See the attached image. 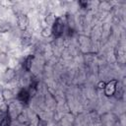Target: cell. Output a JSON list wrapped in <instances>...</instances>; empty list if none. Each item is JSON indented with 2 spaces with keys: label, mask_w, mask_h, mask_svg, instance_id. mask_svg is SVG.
<instances>
[{
  "label": "cell",
  "mask_w": 126,
  "mask_h": 126,
  "mask_svg": "<svg viewBox=\"0 0 126 126\" xmlns=\"http://www.w3.org/2000/svg\"><path fill=\"white\" fill-rule=\"evenodd\" d=\"M17 120H18V122L21 123V124H26V123L29 121V118H28V116H27L24 112H21V113H19V114L17 115Z\"/></svg>",
  "instance_id": "10"
},
{
  "label": "cell",
  "mask_w": 126,
  "mask_h": 126,
  "mask_svg": "<svg viewBox=\"0 0 126 126\" xmlns=\"http://www.w3.org/2000/svg\"><path fill=\"white\" fill-rule=\"evenodd\" d=\"M64 29H65V24H64L62 18L56 17L54 24L51 26V32H52L53 36L54 37H60L64 32Z\"/></svg>",
  "instance_id": "1"
},
{
  "label": "cell",
  "mask_w": 126,
  "mask_h": 126,
  "mask_svg": "<svg viewBox=\"0 0 126 126\" xmlns=\"http://www.w3.org/2000/svg\"><path fill=\"white\" fill-rule=\"evenodd\" d=\"M31 43H32V35L27 31H25L22 35V44L24 46H29Z\"/></svg>",
  "instance_id": "8"
},
{
  "label": "cell",
  "mask_w": 126,
  "mask_h": 126,
  "mask_svg": "<svg viewBox=\"0 0 126 126\" xmlns=\"http://www.w3.org/2000/svg\"><path fill=\"white\" fill-rule=\"evenodd\" d=\"M17 25H18L19 29L22 32L27 31V28L29 26V18H28V16L26 14H24V13L19 14L18 17H17Z\"/></svg>",
  "instance_id": "3"
},
{
  "label": "cell",
  "mask_w": 126,
  "mask_h": 126,
  "mask_svg": "<svg viewBox=\"0 0 126 126\" xmlns=\"http://www.w3.org/2000/svg\"><path fill=\"white\" fill-rule=\"evenodd\" d=\"M79 4H80V5H82V8H85V6H87V5H88V2L80 1V2H79Z\"/></svg>",
  "instance_id": "17"
},
{
  "label": "cell",
  "mask_w": 126,
  "mask_h": 126,
  "mask_svg": "<svg viewBox=\"0 0 126 126\" xmlns=\"http://www.w3.org/2000/svg\"><path fill=\"white\" fill-rule=\"evenodd\" d=\"M11 29V26L9 23H3L0 25V32L1 33H4V32H9Z\"/></svg>",
  "instance_id": "13"
},
{
  "label": "cell",
  "mask_w": 126,
  "mask_h": 126,
  "mask_svg": "<svg viewBox=\"0 0 126 126\" xmlns=\"http://www.w3.org/2000/svg\"><path fill=\"white\" fill-rule=\"evenodd\" d=\"M36 126H47V122L43 119H39L36 123Z\"/></svg>",
  "instance_id": "15"
},
{
  "label": "cell",
  "mask_w": 126,
  "mask_h": 126,
  "mask_svg": "<svg viewBox=\"0 0 126 126\" xmlns=\"http://www.w3.org/2000/svg\"><path fill=\"white\" fill-rule=\"evenodd\" d=\"M33 59H34V56H33V55H29V56H27V57L25 58L24 63H23V67H24V69H25L27 72H29V71L31 70Z\"/></svg>",
  "instance_id": "6"
},
{
  "label": "cell",
  "mask_w": 126,
  "mask_h": 126,
  "mask_svg": "<svg viewBox=\"0 0 126 126\" xmlns=\"http://www.w3.org/2000/svg\"><path fill=\"white\" fill-rule=\"evenodd\" d=\"M118 81L117 80H111L108 83H106L104 87V94L106 96H112L116 93V88H117Z\"/></svg>",
  "instance_id": "2"
},
{
  "label": "cell",
  "mask_w": 126,
  "mask_h": 126,
  "mask_svg": "<svg viewBox=\"0 0 126 126\" xmlns=\"http://www.w3.org/2000/svg\"><path fill=\"white\" fill-rule=\"evenodd\" d=\"M55 20H56V17L54 16L53 13H49V14H47L46 17H45V19H44L45 23L47 24V27H48V26H52V25L54 24Z\"/></svg>",
  "instance_id": "9"
},
{
  "label": "cell",
  "mask_w": 126,
  "mask_h": 126,
  "mask_svg": "<svg viewBox=\"0 0 126 126\" xmlns=\"http://www.w3.org/2000/svg\"><path fill=\"white\" fill-rule=\"evenodd\" d=\"M105 85H106V83H105V82H103V81H100V82L97 84V88H98V89H104Z\"/></svg>",
  "instance_id": "16"
},
{
  "label": "cell",
  "mask_w": 126,
  "mask_h": 126,
  "mask_svg": "<svg viewBox=\"0 0 126 126\" xmlns=\"http://www.w3.org/2000/svg\"><path fill=\"white\" fill-rule=\"evenodd\" d=\"M0 52H1V51H0Z\"/></svg>",
  "instance_id": "18"
},
{
  "label": "cell",
  "mask_w": 126,
  "mask_h": 126,
  "mask_svg": "<svg viewBox=\"0 0 126 126\" xmlns=\"http://www.w3.org/2000/svg\"><path fill=\"white\" fill-rule=\"evenodd\" d=\"M2 97L5 101H10L14 98V93L10 89H3L2 91Z\"/></svg>",
  "instance_id": "7"
},
{
  "label": "cell",
  "mask_w": 126,
  "mask_h": 126,
  "mask_svg": "<svg viewBox=\"0 0 126 126\" xmlns=\"http://www.w3.org/2000/svg\"><path fill=\"white\" fill-rule=\"evenodd\" d=\"M10 124V117L8 114H5L4 117L0 120V126H9Z\"/></svg>",
  "instance_id": "14"
},
{
  "label": "cell",
  "mask_w": 126,
  "mask_h": 126,
  "mask_svg": "<svg viewBox=\"0 0 126 126\" xmlns=\"http://www.w3.org/2000/svg\"><path fill=\"white\" fill-rule=\"evenodd\" d=\"M9 61V56L6 52H0V64L1 65H5L7 64Z\"/></svg>",
  "instance_id": "11"
},
{
  "label": "cell",
  "mask_w": 126,
  "mask_h": 126,
  "mask_svg": "<svg viewBox=\"0 0 126 126\" xmlns=\"http://www.w3.org/2000/svg\"><path fill=\"white\" fill-rule=\"evenodd\" d=\"M15 77H16V70L11 67H8L3 73V80L6 83L13 81L15 79Z\"/></svg>",
  "instance_id": "4"
},
{
  "label": "cell",
  "mask_w": 126,
  "mask_h": 126,
  "mask_svg": "<svg viewBox=\"0 0 126 126\" xmlns=\"http://www.w3.org/2000/svg\"><path fill=\"white\" fill-rule=\"evenodd\" d=\"M41 35L43 36V37H49L51 34H52V32H51V28H49V27H45V28H43L42 30H41Z\"/></svg>",
  "instance_id": "12"
},
{
  "label": "cell",
  "mask_w": 126,
  "mask_h": 126,
  "mask_svg": "<svg viewBox=\"0 0 126 126\" xmlns=\"http://www.w3.org/2000/svg\"><path fill=\"white\" fill-rule=\"evenodd\" d=\"M30 97H31V95L29 94V91L26 89H22L17 94V99L19 101H21L22 103H28Z\"/></svg>",
  "instance_id": "5"
}]
</instances>
